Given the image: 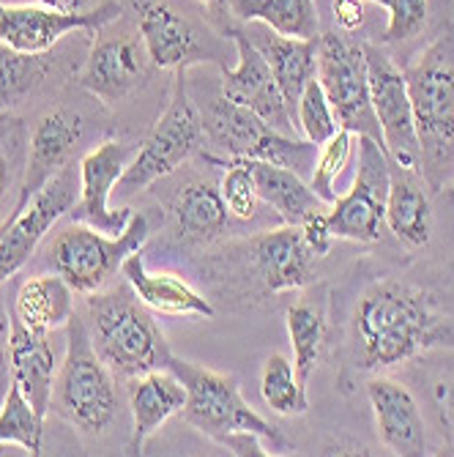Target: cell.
Returning a JSON list of instances; mask_svg holds the SVG:
<instances>
[{
  "instance_id": "obj_1",
  "label": "cell",
  "mask_w": 454,
  "mask_h": 457,
  "mask_svg": "<svg viewBox=\"0 0 454 457\" xmlns=\"http://www.w3.org/2000/svg\"><path fill=\"white\" fill-rule=\"evenodd\" d=\"M438 345H454V320L427 290L381 279L361 294L353 312L356 370L381 372Z\"/></svg>"
},
{
  "instance_id": "obj_2",
  "label": "cell",
  "mask_w": 454,
  "mask_h": 457,
  "mask_svg": "<svg viewBox=\"0 0 454 457\" xmlns=\"http://www.w3.org/2000/svg\"><path fill=\"white\" fill-rule=\"evenodd\" d=\"M88 331L99 356L123 378L170 367V343L129 282L88 296Z\"/></svg>"
},
{
  "instance_id": "obj_3",
  "label": "cell",
  "mask_w": 454,
  "mask_h": 457,
  "mask_svg": "<svg viewBox=\"0 0 454 457\" xmlns=\"http://www.w3.org/2000/svg\"><path fill=\"white\" fill-rule=\"evenodd\" d=\"M422 148V176L441 189L454 168V45L438 38L405 69Z\"/></svg>"
},
{
  "instance_id": "obj_4",
  "label": "cell",
  "mask_w": 454,
  "mask_h": 457,
  "mask_svg": "<svg viewBox=\"0 0 454 457\" xmlns=\"http://www.w3.org/2000/svg\"><path fill=\"white\" fill-rule=\"evenodd\" d=\"M168 370L176 372L178 381L186 389V403L181 408L184 422L200 430L202 436L219 441L238 430H252L263 436L271 454L296 452V444L291 438H287L274 422L260 417V413L244 400L238 378L227 376V372H217L209 367H200L194 361L178 359L176 353Z\"/></svg>"
},
{
  "instance_id": "obj_5",
  "label": "cell",
  "mask_w": 454,
  "mask_h": 457,
  "mask_svg": "<svg viewBox=\"0 0 454 457\" xmlns=\"http://www.w3.org/2000/svg\"><path fill=\"white\" fill-rule=\"evenodd\" d=\"M69 345L58 367L53 408L61 420L86 436H102L118 413V384L110 364L94 348L88 323L77 315L66 323Z\"/></svg>"
},
{
  "instance_id": "obj_6",
  "label": "cell",
  "mask_w": 454,
  "mask_h": 457,
  "mask_svg": "<svg viewBox=\"0 0 454 457\" xmlns=\"http://www.w3.org/2000/svg\"><path fill=\"white\" fill-rule=\"evenodd\" d=\"M181 69L173 82V96L159 115V120L151 127L148 137L137 148V154L129 159L127 170H123L115 195L120 200L135 197L159 179L176 173L186 159H192L209 140L205 135V123L202 112L194 107L189 91H186V79Z\"/></svg>"
},
{
  "instance_id": "obj_7",
  "label": "cell",
  "mask_w": 454,
  "mask_h": 457,
  "mask_svg": "<svg viewBox=\"0 0 454 457\" xmlns=\"http://www.w3.org/2000/svg\"><path fill=\"white\" fill-rule=\"evenodd\" d=\"M148 236L151 220L143 212H135L127 230L118 236H107L91 225L71 222L53 238L47 255L55 274H61L71 285L74 294L91 296L120 271L123 261L143 249Z\"/></svg>"
},
{
  "instance_id": "obj_8",
  "label": "cell",
  "mask_w": 454,
  "mask_h": 457,
  "mask_svg": "<svg viewBox=\"0 0 454 457\" xmlns=\"http://www.w3.org/2000/svg\"><path fill=\"white\" fill-rule=\"evenodd\" d=\"M205 135L209 140L227 154V159H252V162H271L291 168L310 181L318 145L310 140H299L296 135H285L266 123L260 115L246 110L225 96H219L209 112H202Z\"/></svg>"
},
{
  "instance_id": "obj_9",
  "label": "cell",
  "mask_w": 454,
  "mask_h": 457,
  "mask_svg": "<svg viewBox=\"0 0 454 457\" xmlns=\"http://www.w3.org/2000/svg\"><path fill=\"white\" fill-rule=\"evenodd\" d=\"M318 82L334 107L337 123L353 135H367L384 145V135L378 118L369 102V79H367V61L364 47L345 36L320 33L318 38Z\"/></svg>"
},
{
  "instance_id": "obj_10",
  "label": "cell",
  "mask_w": 454,
  "mask_h": 457,
  "mask_svg": "<svg viewBox=\"0 0 454 457\" xmlns=\"http://www.w3.org/2000/svg\"><path fill=\"white\" fill-rule=\"evenodd\" d=\"M359 168L353 187L328 205V228L334 238H348L356 244L381 241V230L386 225V195L392 179V159L386 148L359 135Z\"/></svg>"
},
{
  "instance_id": "obj_11",
  "label": "cell",
  "mask_w": 454,
  "mask_h": 457,
  "mask_svg": "<svg viewBox=\"0 0 454 457\" xmlns=\"http://www.w3.org/2000/svg\"><path fill=\"white\" fill-rule=\"evenodd\" d=\"M361 47H364V61H367L369 102H373L378 127L384 135V148L397 168L419 170L422 148L417 137L414 107H410L405 71L381 47L376 45H361Z\"/></svg>"
},
{
  "instance_id": "obj_12",
  "label": "cell",
  "mask_w": 454,
  "mask_h": 457,
  "mask_svg": "<svg viewBox=\"0 0 454 457\" xmlns=\"http://www.w3.org/2000/svg\"><path fill=\"white\" fill-rule=\"evenodd\" d=\"M79 195V170L66 168L55 173L25 205L9 214L6 233L0 238V282L14 277L45 241V236L74 209Z\"/></svg>"
},
{
  "instance_id": "obj_13",
  "label": "cell",
  "mask_w": 454,
  "mask_h": 457,
  "mask_svg": "<svg viewBox=\"0 0 454 457\" xmlns=\"http://www.w3.org/2000/svg\"><path fill=\"white\" fill-rule=\"evenodd\" d=\"M120 20L118 0H104L88 12H58L50 6L0 4V45L17 53L41 55L71 33H99Z\"/></svg>"
},
{
  "instance_id": "obj_14",
  "label": "cell",
  "mask_w": 454,
  "mask_h": 457,
  "mask_svg": "<svg viewBox=\"0 0 454 457\" xmlns=\"http://www.w3.org/2000/svg\"><path fill=\"white\" fill-rule=\"evenodd\" d=\"M132 159V145L123 140H104L79 159V197L69 212L74 222L91 225L99 233L118 236L127 230L132 209H112L110 197Z\"/></svg>"
},
{
  "instance_id": "obj_15",
  "label": "cell",
  "mask_w": 454,
  "mask_h": 457,
  "mask_svg": "<svg viewBox=\"0 0 454 457\" xmlns=\"http://www.w3.org/2000/svg\"><path fill=\"white\" fill-rule=\"evenodd\" d=\"M233 45H235V66L227 69L222 66V96L252 110L255 115H260L266 123H271L274 129L285 132V135H296V118L291 112V107L285 104L274 74L266 63V58L260 55V50L250 41L244 30H233L230 33Z\"/></svg>"
},
{
  "instance_id": "obj_16",
  "label": "cell",
  "mask_w": 454,
  "mask_h": 457,
  "mask_svg": "<svg viewBox=\"0 0 454 457\" xmlns=\"http://www.w3.org/2000/svg\"><path fill=\"white\" fill-rule=\"evenodd\" d=\"M102 30L77 82L107 107H115L140 88L148 69V53L143 38H135L129 33L104 36Z\"/></svg>"
},
{
  "instance_id": "obj_17",
  "label": "cell",
  "mask_w": 454,
  "mask_h": 457,
  "mask_svg": "<svg viewBox=\"0 0 454 457\" xmlns=\"http://www.w3.org/2000/svg\"><path fill=\"white\" fill-rule=\"evenodd\" d=\"M137 12V30L148 61L156 69H189L202 61H214L202 45L200 30L161 0H132Z\"/></svg>"
},
{
  "instance_id": "obj_18",
  "label": "cell",
  "mask_w": 454,
  "mask_h": 457,
  "mask_svg": "<svg viewBox=\"0 0 454 457\" xmlns=\"http://www.w3.org/2000/svg\"><path fill=\"white\" fill-rule=\"evenodd\" d=\"M367 400L373 408L378 438L392 454L422 457L427 452L425 417L408 386L381 376L367 384Z\"/></svg>"
},
{
  "instance_id": "obj_19",
  "label": "cell",
  "mask_w": 454,
  "mask_h": 457,
  "mask_svg": "<svg viewBox=\"0 0 454 457\" xmlns=\"http://www.w3.org/2000/svg\"><path fill=\"white\" fill-rule=\"evenodd\" d=\"M6 351H9V370L12 378L20 384L22 395L30 400L38 420H47L53 408V389H55V348L50 343L47 331L28 328L22 320L9 315V335H6Z\"/></svg>"
},
{
  "instance_id": "obj_20",
  "label": "cell",
  "mask_w": 454,
  "mask_h": 457,
  "mask_svg": "<svg viewBox=\"0 0 454 457\" xmlns=\"http://www.w3.org/2000/svg\"><path fill=\"white\" fill-rule=\"evenodd\" d=\"M79 137H82V118L77 112L53 110L38 118L28 140V164H25V179L17 205H25L55 173L66 168Z\"/></svg>"
},
{
  "instance_id": "obj_21",
  "label": "cell",
  "mask_w": 454,
  "mask_h": 457,
  "mask_svg": "<svg viewBox=\"0 0 454 457\" xmlns=\"http://www.w3.org/2000/svg\"><path fill=\"white\" fill-rule=\"evenodd\" d=\"M315 253L296 225H282L252 238L255 271L271 294L307 287L315 279Z\"/></svg>"
},
{
  "instance_id": "obj_22",
  "label": "cell",
  "mask_w": 454,
  "mask_h": 457,
  "mask_svg": "<svg viewBox=\"0 0 454 457\" xmlns=\"http://www.w3.org/2000/svg\"><path fill=\"white\" fill-rule=\"evenodd\" d=\"M186 403V389L173 370H151L129 378V408H132V436L127 454H140L148 438Z\"/></svg>"
},
{
  "instance_id": "obj_23",
  "label": "cell",
  "mask_w": 454,
  "mask_h": 457,
  "mask_svg": "<svg viewBox=\"0 0 454 457\" xmlns=\"http://www.w3.org/2000/svg\"><path fill=\"white\" fill-rule=\"evenodd\" d=\"M246 36H250V41L266 58L285 104L291 107V112L296 118L299 99L318 74V38L320 36L293 38V36H282L266 25H263V30H252Z\"/></svg>"
},
{
  "instance_id": "obj_24",
  "label": "cell",
  "mask_w": 454,
  "mask_h": 457,
  "mask_svg": "<svg viewBox=\"0 0 454 457\" xmlns=\"http://www.w3.org/2000/svg\"><path fill=\"white\" fill-rule=\"evenodd\" d=\"M386 228L408 249H422L433 236V203L427 181L419 170H405L392 164L386 195Z\"/></svg>"
},
{
  "instance_id": "obj_25",
  "label": "cell",
  "mask_w": 454,
  "mask_h": 457,
  "mask_svg": "<svg viewBox=\"0 0 454 457\" xmlns=\"http://www.w3.org/2000/svg\"><path fill=\"white\" fill-rule=\"evenodd\" d=\"M120 274L127 277L140 302L159 315H200V318L214 315L211 302L202 299L189 282L168 271H148L143 249H137V253H132L123 261Z\"/></svg>"
},
{
  "instance_id": "obj_26",
  "label": "cell",
  "mask_w": 454,
  "mask_h": 457,
  "mask_svg": "<svg viewBox=\"0 0 454 457\" xmlns=\"http://www.w3.org/2000/svg\"><path fill=\"white\" fill-rule=\"evenodd\" d=\"M246 162H250V168H252L258 197L271 205L285 225L299 228L310 214L328 209V205L312 192L310 181L299 176L296 170L282 168V164H271V162H252V159H246Z\"/></svg>"
},
{
  "instance_id": "obj_27",
  "label": "cell",
  "mask_w": 454,
  "mask_h": 457,
  "mask_svg": "<svg viewBox=\"0 0 454 457\" xmlns=\"http://www.w3.org/2000/svg\"><path fill=\"white\" fill-rule=\"evenodd\" d=\"M12 315L28 328L50 331L66 326L74 312V290L61 274H38L22 282Z\"/></svg>"
},
{
  "instance_id": "obj_28",
  "label": "cell",
  "mask_w": 454,
  "mask_h": 457,
  "mask_svg": "<svg viewBox=\"0 0 454 457\" xmlns=\"http://www.w3.org/2000/svg\"><path fill=\"white\" fill-rule=\"evenodd\" d=\"M173 220L181 236L194 241H209L225 233L230 212L222 200V192L209 181H192L181 187L173 200Z\"/></svg>"
},
{
  "instance_id": "obj_29",
  "label": "cell",
  "mask_w": 454,
  "mask_h": 457,
  "mask_svg": "<svg viewBox=\"0 0 454 457\" xmlns=\"http://www.w3.org/2000/svg\"><path fill=\"white\" fill-rule=\"evenodd\" d=\"M227 9L244 22H260L282 36H293V38L320 36L315 0H230Z\"/></svg>"
},
{
  "instance_id": "obj_30",
  "label": "cell",
  "mask_w": 454,
  "mask_h": 457,
  "mask_svg": "<svg viewBox=\"0 0 454 457\" xmlns=\"http://www.w3.org/2000/svg\"><path fill=\"white\" fill-rule=\"evenodd\" d=\"M285 326L293 348L296 376L307 386L326 345V310L318 302H296L285 312Z\"/></svg>"
},
{
  "instance_id": "obj_31",
  "label": "cell",
  "mask_w": 454,
  "mask_h": 457,
  "mask_svg": "<svg viewBox=\"0 0 454 457\" xmlns=\"http://www.w3.org/2000/svg\"><path fill=\"white\" fill-rule=\"evenodd\" d=\"M28 129L25 123L12 115L0 112V222L14 209L22 189L25 164H28Z\"/></svg>"
},
{
  "instance_id": "obj_32",
  "label": "cell",
  "mask_w": 454,
  "mask_h": 457,
  "mask_svg": "<svg viewBox=\"0 0 454 457\" xmlns=\"http://www.w3.org/2000/svg\"><path fill=\"white\" fill-rule=\"evenodd\" d=\"M53 61L47 53L28 55L0 45V112H9L47 79Z\"/></svg>"
},
{
  "instance_id": "obj_33",
  "label": "cell",
  "mask_w": 454,
  "mask_h": 457,
  "mask_svg": "<svg viewBox=\"0 0 454 457\" xmlns=\"http://www.w3.org/2000/svg\"><path fill=\"white\" fill-rule=\"evenodd\" d=\"M260 395L279 417H301L310 408L307 386L299 381L293 361L282 353H271L266 359L260 370Z\"/></svg>"
},
{
  "instance_id": "obj_34",
  "label": "cell",
  "mask_w": 454,
  "mask_h": 457,
  "mask_svg": "<svg viewBox=\"0 0 454 457\" xmlns=\"http://www.w3.org/2000/svg\"><path fill=\"white\" fill-rule=\"evenodd\" d=\"M41 436H45V420H38L30 400L12 378L0 403V446L17 444L36 457L41 454Z\"/></svg>"
},
{
  "instance_id": "obj_35",
  "label": "cell",
  "mask_w": 454,
  "mask_h": 457,
  "mask_svg": "<svg viewBox=\"0 0 454 457\" xmlns=\"http://www.w3.org/2000/svg\"><path fill=\"white\" fill-rule=\"evenodd\" d=\"M356 140H359V135L340 127L332 140L318 148V159H315V168H312V176H310V187L326 205H332L340 197L337 181L345 173L351 156L356 154Z\"/></svg>"
},
{
  "instance_id": "obj_36",
  "label": "cell",
  "mask_w": 454,
  "mask_h": 457,
  "mask_svg": "<svg viewBox=\"0 0 454 457\" xmlns=\"http://www.w3.org/2000/svg\"><path fill=\"white\" fill-rule=\"evenodd\" d=\"M209 162L227 168L225 179L219 184V192H222V200L227 205L230 217H235L241 222L255 220L260 197H258V189H255L250 162H246V159H214V156H209Z\"/></svg>"
},
{
  "instance_id": "obj_37",
  "label": "cell",
  "mask_w": 454,
  "mask_h": 457,
  "mask_svg": "<svg viewBox=\"0 0 454 457\" xmlns=\"http://www.w3.org/2000/svg\"><path fill=\"white\" fill-rule=\"evenodd\" d=\"M296 123H299V135L310 143H315L318 148L323 143H328L337 129H340V123H337V115H334V107L328 104L323 88H320V82L318 77L310 82V86L304 88L301 99H299V107H296Z\"/></svg>"
},
{
  "instance_id": "obj_38",
  "label": "cell",
  "mask_w": 454,
  "mask_h": 457,
  "mask_svg": "<svg viewBox=\"0 0 454 457\" xmlns=\"http://www.w3.org/2000/svg\"><path fill=\"white\" fill-rule=\"evenodd\" d=\"M386 12H389V22L384 33L386 45H400V41L414 38L427 25V0H392Z\"/></svg>"
},
{
  "instance_id": "obj_39",
  "label": "cell",
  "mask_w": 454,
  "mask_h": 457,
  "mask_svg": "<svg viewBox=\"0 0 454 457\" xmlns=\"http://www.w3.org/2000/svg\"><path fill=\"white\" fill-rule=\"evenodd\" d=\"M326 212H328V209L315 212V214H310V217L299 225V230H301L307 246L315 253V258H326L328 253H332V244H334V233H332V228H328Z\"/></svg>"
},
{
  "instance_id": "obj_40",
  "label": "cell",
  "mask_w": 454,
  "mask_h": 457,
  "mask_svg": "<svg viewBox=\"0 0 454 457\" xmlns=\"http://www.w3.org/2000/svg\"><path fill=\"white\" fill-rule=\"evenodd\" d=\"M219 446H227L230 454H238V457H266L271 454L268 444L263 441V436L252 433V430H238V433H230L225 438L217 441Z\"/></svg>"
},
{
  "instance_id": "obj_41",
  "label": "cell",
  "mask_w": 454,
  "mask_h": 457,
  "mask_svg": "<svg viewBox=\"0 0 454 457\" xmlns=\"http://www.w3.org/2000/svg\"><path fill=\"white\" fill-rule=\"evenodd\" d=\"M332 14L340 30L356 33L364 25V0H332Z\"/></svg>"
},
{
  "instance_id": "obj_42",
  "label": "cell",
  "mask_w": 454,
  "mask_h": 457,
  "mask_svg": "<svg viewBox=\"0 0 454 457\" xmlns=\"http://www.w3.org/2000/svg\"><path fill=\"white\" fill-rule=\"evenodd\" d=\"M435 400H438V411H441V422L454 444V378L443 381L438 389H435Z\"/></svg>"
},
{
  "instance_id": "obj_43",
  "label": "cell",
  "mask_w": 454,
  "mask_h": 457,
  "mask_svg": "<svg viewBox=\"0 0 454 457\" xmlns=\"http://www.w3.org/2000/svg\"><path fill=\"white\" fill-rule=\"evenodd\" d=\"M36 4L58 9V12H77L79 9V0H36Z\"/></svg>"
},
{
  "instance_id": "obj_44",
  "label": "cell",
  "mask_w": 454,
  "mask_h": 457,
  "mask_svg": "<svg viewBox=\"0 0 454 457\" xmlns=\"http://www.w3.org/2000/svg\"><path fill=\"white\" fill-rule=\"evenodd\" d=\"M200 4L211 6V9H222V6H227V4H230V0H200Z\"/></svg>"
},
{
  "instance_id": "obj_45",
  "label": "cell",
  "mask_w": 454,
  "mask_h": 457,
  "mask_svg": "<svg viewBox=\"0 0 454 457\" xmlns=\"http://www.w3.org/2000/svg\"><path fill=\"white\" fill-rule=\"evenodd\" d=\"M369 4H378V6H384V9H389V4H392V0H369Z\"/></svg>"
},
{
  "instance_id": "obj_46",
  "label": "cell",
  "mask_w": 454,
  "mask_h": 457,
  "mask_svg": "<svg viewBox=\"0 0 454 457\" xmlns=\"http://www.w3.org/2000/svg\"><path fill=\"white\" fill-rule=\"evenodd\" d=\"M6 222H9V217H6L4 222H0V238H4V233H6Z\"/></svg>"
},
{
  "instance_id": "obj_47",
  "label": "cell",
  "mask_w": 454,
  "mask_h": 457,
  "mask_svg": "<svg viewBox=\"0 0 454 457\" xmlns=\"http://www.w3.org/2000/svg\"><path fill=\"white\" fill-rule=\"evenodd\" d=\"M0 343H6V340H4V337H0Z\"/></svg>"
},
{
  "instance_id": "obj_48",
  "label": "cell",
  "mask_w": 454,
  "mask_h": 457,
  "mask_svg": "<svg viewBox=\"0 0 454 457\" xmlns=\"http://www.w3.org/2000/svg\"><path fill=\"white\" fill-rule=\"evenodd\" d=\"M451 195H454V187H451Z\"/></svg>"
}]
</instances>
